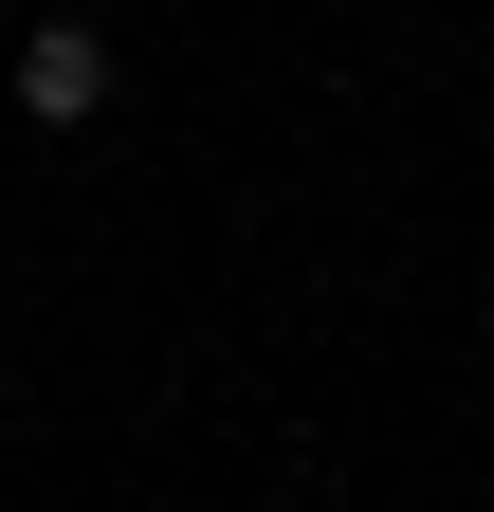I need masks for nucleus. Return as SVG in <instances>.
I'll return each instance as SVG.
<instances>
[{
  "label": "nucleus",
  "mask_w": 494,
  "mask_h": 512,
  "mask_svg": "<svg viewBox=\"0 0 494 512\" xmlns=\"http://www.w3.org/2000/svg\"><path fill=\"white\" fill-rule=\"evenodd\" d=\"M19 110H37V128H92V110H110V37H92V19H37V37H19Z\"/></svg>",
  "instance_id": "f257e3e1"
}]
</instances>
